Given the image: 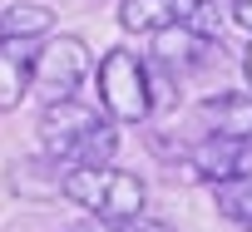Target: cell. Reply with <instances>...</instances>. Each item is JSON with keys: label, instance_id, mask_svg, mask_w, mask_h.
Here are the masks:
<instances>
[{"label": "cell", "instance_id": "6da1fadb", "mask_svg": "<svg viewBox=\"0 0 252 232\" xmlns=\"http://www.w3.org/2000/svg\"><path fill=\"white\" fill-rule=\"evenodd\" d=\"M40 144L64 168H74V163H109L114 148H119V124L104 109H94V104L55 99L40 114Z\"/></svg>", "mask_w": 252, "mask_h": 232}, {"label": "cell", "instance_id": "7a4b0ae2", "mask_svg": "<svg viewBox=\"0 0 252 232\" xmlns=\"http://www.w3.org/2000/svg\"><path fill=\"white\" fill-rule=\"evenodd\" d=\"M60 198H69L74 207H84L99 222H124V217H139L144 212L149 188L129 168H114V163H74L60 178Z\"/></svg>", "mask_w": 252, "mask_h": 232}, {"label": "cell", "instance_id": "3957f363", "mask_svg": "<svg viewBox=\"0 0 252 232\" xmlns=\"http://www.w3.org/2000/svg\"><path fill=\"white\" fill-rule=\"evenodd\" d=\"M99 84V109L114 124H144L154 114V69L134 50H109L94 69Z\"/></svg>", "mask_w": 252, "mask_h": 232}, {"label": "cell", "instance_id": "277c9868", "mask_svg": "<svg viewBox=\"0 0 252 232\" xmlns=\"http://www.w3.org/2000/svg\"><path fill=\"white\" fill-rule=\"evenodd\" d=\"M89 45L79 35H50L35 50V74H30V94H40L45 104L55 99H74V89L89 74Z\"/></svg>", "mask_w": 252, "mask_h": 232}, {"label": "cell", "instance_id": "5b68a950", "mask_svg": "<svg viewBox=\"0 0 252 232\" xmlns=\"http://www.w3.org/2000/svg\"><path fill=\"white\" fill-rule=\"evenodd\" d=\"M188 183H232V178H247L252 173V139H237V134H203L188 153H183V168H178Z\"/></svg>", "mask_w": 252, "mask_h": 232}, {"label": "cell", "instance_id": "8992f818", "mask_svg": "<svg viewBox=\"0 0 252 232\" xmlns=\"http://www.w3.org/2000/svg\"><path fill=\"white\" fill-rule=\"evenodd\" d=\"M30 74H35V45L0 35V114L20 109V99L30 94Z\"/></svg>", "mask_w": 252, "mask_h": 232}, {"label": "cell", "instance_id": "52a82bcc", "mask_svg": "<svg viewBox=\"0 0 252 232\" xmlns=\"http://www.w3.org/2000/svg\"><path fill=\"white\" fill-rule=\"evenodd\" d=\"M193 5H198V0H124V5H119V25L129 35H158L163 25L188 20Z\"/></svg>", "mask_w": 252, "mask_h": 232}, {"label": "cell", "instance_id": "ba28073f", "mask_svg": "<svg viewBox=\"0 0 252 232\" xmlns=\"http://www.w3.org/2000/svg\"><path fill=\"white\" fill-rule=\"evenodd\" d=\"M198 119L208 134H237V139H252V94L232 89V94H213L198 104Z\"/></svg>", "mask_w": 252, "mask_h": 232}, {"label": "cell", "instance_id": "9c48e42d", "mask_svg": "<svg viewBox=\"0 0 252 232\" xmlns=\"http://www.w3.org/2000/svg\"><path fill=\"white\" fill-rule=\"evenodd\" d=\"M154 59L163 64V69H193V64H203L208 59V40H198L183 20L178 25H163L158 35H154Z\"/></svg>", "mask_w": 252, "mask_h": 232}, {"label": "cell", "instance_id": "30bf717a", "mask_svg": "<svg viewBox=\"0 0 252 232\" xmlns=\"http://www.w3.org/2000/svg\"><path fill=\"white\" fill-rule=\"evenodd\" d=\"M50 30H55V10L35 5V0H20V5L0 10V35H5V40H40Z\"/></svg>", "mask_w": 252, "mask_h": 232}, {"label": "cell", "instance_id": "8fae6325", "mask_svg": "<svg viewBox=\"0 0 252 232\" xmlns=\"http://www.w3.org/2000/svg\"><path fill=\"white\" fill-rule=\"evenodd\" d=\"M213 198H218V212L237 227L252 232V173L247 178H232V183H213Z\"/></svg>", "mask_w": 252, "mask_h": 232}, {"label": "cell", "instance_id": "7c38bea8", "mask_svg": "<svg viewBox=\"0 0 252 232\" xmlns=\"http://www.w3.org/2000/svg\"><path fill=\"white\" fill-rule=\"evenodd\" d=\"M227 20H232V15H227V0H198V5L188 10V20H183V25H188L198 40L218 45V40H222V30H227Z\"/></svg>", "mask_w": 252, "mask_h": 232}, {"label": "cell", "instance_id": "4fadbf2b", "mask_svg": "<svg viewBox=\"0 0 252 232\" xmlns=\"http://www.w3.org/2000/svg\"><path fill=\"white\" fill-rule=\"evenodd\" d=\"M109 232H173V227H168V222H158V217H149V212H139V217L109 222Z\"/></svg>", "mask_w": 252, "mask_h": 232}, {"label": "cell", "instance_id": "5bb4252c", "mask_svg": "<svg viewBox=\"0 0 252 232\" xmlns=\"http://www.w3.org/2000/svg\"><path fill=\"white\" fill-rule=\"evenodd\" d=\"M227 15H232V25H237V30H247V35H252V0H227Z\"/></svg>", "mask_w": 252, "mask_h": 232}, {"label": "cell", "instance_id": "9a60e30c", "mask_svg": "<svg viewBox=\"0 0 252 232\" xmlns=\"http://www.w3.org/2000/svg\"><path fill=\"white\" fill-rule=\"evenodd\" d=\"M242 74H247V84H252V45H247V55H242Z\"/></svg>", "mask_w": 252, "mask_h": 232}]
</instances>
